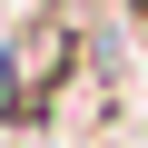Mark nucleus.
I'll return each instance as SVG.
<instances>
[{"label":"nucleus","mask_w":148,"mask_h":148,"mask_svg":"<svg viewBox=\"0 0 148 148\" xmlns=\"http://www.w3.org/2000/svg\"><path fill=\"white\" fill-rule=\"evenodd\" d=\"M79 59H89V30L69 10H30L20 30H0V128H40L59 89L79 79Z\"/></svg>","instance_id":"1"}]
</instances>
